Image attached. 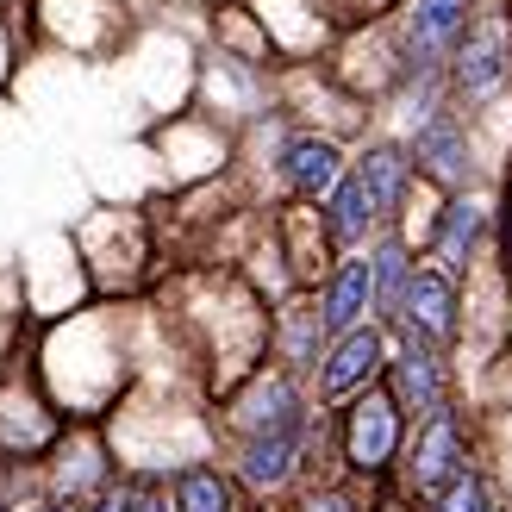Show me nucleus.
<instances>
[{"mask_svg": "<svg viewBox=\"0 0 512 512\" xmlns=\"http://www.w3.org/2000/svg\"><path fill=\"white\" fill-rule=\"evenodd\" d=\"M406 450V406L394 400L388 381H375V388L350 394L344 413H338V463L356 475V481H388L394 463Z\"/></svg>", "mask_w": 512, "mask_h": 512, "instance_id": "1", "label": "nucleus"}, {"mask_svg": "<svg viewBox=\"0 0 512 512\" xmlns=\"http://www.w3.org/2000/svg\"><path fill=\"white\" fill-rule=\"evenodd\" d=\"M444 82L463 107H494L512 88V0H488L475 13V25L444 63Z\"/></svg>", "mask_w": 512, "mask_h": 512, "instance_id": "2", "label": "nucleus"}, {"mask_svg": "<svg viewBox=\"0 0 512 512\" xmlns=\"http://www.w3.org/2000/svg\"><path fill=\"white\" fill-rule=\"evenodd\" d=\"M313 438H325V413H319V406H306V413L281 419V425H263V431H238V444H232V475L244 481L250 494H281V488H288V481L306 469Z\"/></svg>", "mask_w": 512, "mask_h": 512, "instance_id": "3", "label": "nucleus"}, {"mask_svg": "<svg viewBox=\"0 0 512 512\" xmlns=\"http://www.w3.org/2000/svg\"><path fill=\"white\" fill-rule=\"evenodd\" d=\"M488 0H400L394 7V57H400V75H444L450 50L463 44V32L475 25V13Z\"/></svg>", "mask_w": 512, "mask_h": 512, "instance_id": "4", "label": "nucleus"}, {"mask_svg": "<svg viewBox=\"0 0 512 512\" xmlns=\"http://www.w3.org/2000/svg\"><path fill=\"white\" fill-rule=\"evenodd\" d=\"M388 356H394L388 319H363L350 331H331L319 350V406H344L350 394L375 388L388 375Z\"/></svg>", "mask_w": 512, "mask_h": 512, "instance_id": "5", "label": "nucleus"}, {"mask_svg": "<svg viewBox=\"0 0 512 512\" xmlns=\"http://www.w3.org/2000/svg\"><path fill=\"white\" fill-rule=\"evenodd\" d=\"M475 463V431H469V413L463 406H444V413H431L419 419V431L406 438L400 450V475H406V494H438L444 481L456 469H469Z\"/></svg>", "mask_w": 512, "mask_h": 512, "instance_id": "6", "label": "nucleus"}, {"mask_svg": "<svg viewBox=\"0 0 512 512\" xmlns=\"http://www.w3.org/2000/svg\"><path fill=\"white\" fill-rule=\"evenodd\" d=\"M394 331H413V338L425 344H456L463 338V281H456L444 263H413V275H406V288H400V306H394Z\"/></svg>", "mask_w": 512, "mask_h": 512, "instance_id": "7", "label": "nucleus"}, {"mask_svg": "<svg viewBox=\"0 0 512 512\" xmlns=\"http://www.w3.org/2000/svg\"><path fill=\"white\" fill-rule=\"evenodd\" d=\"M381 381H388L394 400L406 406V419H431V413H444V406H456V375H450L444 344H425L413 331H400Z\"/></svg>", "mask_w": 512, "mask_h": 512, "instance_id": "8", "label": "nucleus"}, {"mask_svg": "<svg viewBox=\"0 0 512 512\" xmlns=\"http://www.w3.org/2000/svg\"><path fill=\"white\" fill-rule=\"evenodd\" d=\"M406 150H413V169L425 175V182H438L444 194H463L475 182V144H469L463 113L438 107V113L413 119V144Z\"/></svg>", "mask_w": 512, "mask_h": 512, "instance_id": "9", "label": "nucleus"}, {"mask_svg": "<svg viewBox=\"0 0 512 512\" xmlns=\"http://www.w3.org/2000/svg\"><path fill=\"white\" fill-rule=\"evenodd\" d=\"M344 150L338 138H325V132H288L275 150V175H281V188H288L294 200H306V207H319V200L344 182Z\"/></svg>", "mask_w": 512, "mask_h": 512, "instance_id": "10", "label": "nucleus"}, {"mask_svg": "<svg viewBox=\"0 0 512 512\" xmlns=\"http://www.w3.org/2000/svg\"><path fill=\"white\" fill-rule=\"evenodd\" d=\"M319 319L325 331H350V325L375 319V256L369 250H344L319 275Z\"/></svg>", "mask_w": 512, "mask_h": 512, "instance_id": "11", "label": "nucleus"}, {"mask_svg": "<svg viewBox=\"0 0 512 512\" xmlns=\"http://www.w3.org/2000/svg\"><path fill=\"white\" fill-rule=\"evenodd\" d=\"M350 175L363 182V194H369V207L381 213V225H400L406 194H413V175H419V169H413V150H406V144H388V138H375V144L356 150Z\"/></svg>", "mask_w": 512, "mask_h": 512, "instance_id": "12", "label": "nucleus"}, {"mask_svg": "<svg viewBox=\"0 0 512 512\" xmlns=\"http://www.w3.org/2000/svg\"><path fill=\"white\" fill-rule=\"evenodd\" d=\"M294 413H306L294 369H256L232 394V406H225V425H232V438H238V431H263V425H281Z\"/></svg>", "mask_w": 512, "mask_h": 512, "instance_id": "13", "label": "nucleus"}, {"mask_svg": "<svg viewBox=\"0 0 512 512\" xmlns=\"http://www.w3.org/2000/svg\"><path fill=\"white\" fill-rule=\"evenodd\" d=\"M481 244H488V213L469 200V188H463V194H444V213H438V225H431V238H425L431 263H444L456 281H463V275L475 269Z\"/></svg>", "mask_w": 512, "mask_h": 512, "instance_id": "14", "label": "nucleus"}, {"mask_svg": "<svg viewBox=\"0 0 512 512\" xmlns=\"http://www.w3.org/2000/svg\"><path fill=\"white\" fill-rule=\"evenodd\" d=\"M319 225H325V238H331V250H369L375 244V232H381V213L369 207V194H363V182L344 169V182L331 188L325 200H319Z\"/></svg>", "mask_w": 512, "mask_h": 512, "instance_id": "15", "label": "nucleus"}, {"mask_svg": "<svg viewBox=\"0 0 512 512\" xmlns=\"http://www.w3.org/2000/svg\"><path fill=\"white\" fill-rule=\"evenodd\" d=\"M175 512H244V481L219 463H182L169 481Z\"/></svg>", "mask_w": 512, "mask_h": 512, "instance_id": "16", "label": "nucleus"}, {"mask_svg": "<svg viewBox=\"0 0 512 512\" xmlns=\"http://www.w3.org/2000/svg\"><path fill=\"white\" fill-rule=\"evenodd\" d=\"M325 319H319V300H313V313L306 306H281L275 313V350H281V369H319V350H325Z\"/></svg>", "mask_w": 512, "mask_h": 512, "instance_id": "17", "label": "nucleus"}, {"mask_svg": "<svg viewBox=\"0 0 512 512\" xmlns=\"http://www.w3.org/2000/svg\"><path fill=\"white\" fill-rule=\"evenodd\" d=\"M369 256H375V319H394V306H400V288H406V275H413V244H406L400 232H381L375 244H369Z\"/></svg>", "mask_w": 512, "mask_h": 512, "instance_id": "18", "label": "nucleus"}, {"mask_svg": "<svg viewBox=\"0 0 512 512\" xmlns=\"http://www.w3.org/2000/svg\"><path fill=\"white\" fill-rule=\"evenodd\" d=\"M500 494H494V475L488 469H456L438 494H425V512H494Z\"/></svg>", "mask_w": 512, "mask_h": 512, "instance_id": "19", "label": "nucleus"}, {"mask_svg": "<svg viewBox=\"0 0 512 512\" xmlns=\"http://www.w3.org/2000/svg\"><path fill=\"white\" fill-rule=\"evenodd\" d=\"M300 512H363V500H356V488H344V481H319V488L300 494Z\"/></svg>", "mask_w": 512, "mask_h": 512, "instance_id": "20", "label": "nucleus"}, {"mask_svg": "<svg viewBox=\"0 0 512 512\" xmlns=\"http://www.w3.org/2000/svg\"><path fill=\"white\" fill-rule=\"evenodd\" d=\"M138 494H144V488H132V481H107V488L88 494L82 512H138Z\"/></svg>", "mask_w": 512, "mask_h": 512, "instance_id": "21", "label": "nucleus"}, {"mask_svg": "<svg viewBox=\"0 0 512 512\" xmlns=\"http://www.w3.org/2000/svg\"><path fill=\"white\" fill-rule=\"evenodd\" d=\"M138 512H175L169 494H138Z\"/></svg>", "mask_w": 512, "mask_h": 512, "instance_id": "22", "label": "nucleus"}, {"mask_svg": "<svg viewBox=\"0 0 512 512\" xmlns=\"http://www.w3.org/2000/svg\"><path fill=\"white\" fill-rule=\"evenodd\" d=\"M356 13H388V7H400V0H350Z\"/></svg>", "mask_w": 512, "mask_h": 512, "instance_id": "23", "label": "nucleus"}, {"mask_svg": "<svg viewBox=\"0 0 512 512\" xmlns=\"http://www.w3.org/2000/svg\"><path fill=\"white\" fill-rule=\"evenodd\" d=\"M38 512H82V506H75V500H44Z\"/></svg>", "mask_w": 512, "mask_h": 512, "instance_id": "24", "label": "nucleus"}, {"mask_svg": "<svg viewBox=\"0 0 512 512\" xmlns=\"http://www.w3.org/2000/svg\"><path fill=\"white\" fill-rule=\"evenodd\" d=\"M13 7H19V0H0V13H13Z\"/></svg>", "mask_w": 512, "mask_h": 512, "instance_id": "25", "label": "nucleus"}, {"mask_svg": "<svg viewBox=\"0 0 512 512\" xmlns=\"http://www.w3.org/2000/svg\"><path fill=\"white\" fill-rule=\"evenodd\" d=\"M494 512H512V506H494Z\"/></svg>", "mask_w": 512, "mask_h": 512, "instance_id": "26", "label": "nucleus"}]
</instances>
